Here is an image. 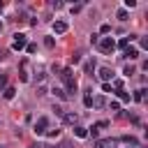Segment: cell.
Masks as SVG:
<instances>
[{
    "label": "cell",
    "mask_w": 148,
    "mask_h": 148,
    "mask_svg": "<svg viewBox=\"0 0 148 148\" xmlns=\"http://www.w3.org/2000/svg\"><path fill=\"white\" fill-rule=\"evenodd\" d=\"M99 79H102L104 83H109V81L113 79V72H111L109 67H99Z\"/></svg>",
    "instance_id": "cell-5"
},
{
    "label": "cell",
    "mask_w": 148,
    "mask_h": 148,
    "mask_svg": "<svg viewBox=\"0 0 148 148\" xmlns=\"http://www.w3.org/2000/svg\"><path fill=\"white\" fill-rule=\"evenodd\" d=\"M97 46H99V51H102V53H113L116 42H113L111 37H104V39H97Z\"/></svg>",
    "instance_id": "cell-1"
},
{
    "label": "cell",
    "mask_w": 148,
    "mask_h": 148,
    "mask_svg": "<svg viewBox=\"0 0 148 148\" xmlns=\"http://www.w3.org/2000/svg\"><path fill=\"white\" fill-rule=\"evenodd\" d=\"M113 88H118V90H123V81H120V79H113Z\"/></svg>",
    "instance_id": "cell-26"
},
{
    "label": "cell",
    "mask_w": 148,
    "mask_h": 148,
    "mask_svg": "<svg viewBox=\"0 0 148 148\" xmlns=\"http://www.w3.org/2000/svg\"><path fill=\"white\" fill-rule=\"evenodd\" d=\"M99 30H102V32H104V35H106V32H109V30H111V25H109V23H104V25H102V28H99Z\"/></svg>",
    "instance_id": "cell-29"
},
{
    "label": "cell",
    "mask_w": 148,
    "mask_h": 148,
    "mask_svg": "<svg viewBox=\"0 0 148 148\" xmlns=\"http://www.w3.org/2000/svg\"><path fill=\"white\" fill-rule=\"evenodd\" d=\"M125 58L136 60V58H139V49H136V46H127V49H125Z\"/></svg>",
    "instance_id": "cell-8"
},
{
    "label": "cell",
    "mask_w": 148,
    "mask_h": 148,
    "mask_svg": "<svg viewBox=\"0 0 148 148\" xmlns=\"http://www.w3.org/2000/svg\"><path fill=\"white\" fill-rule=\"evenodd\" d=\"M49 130V118L46 116H42V118H37V123H35V127H32V132L35 134H44Z\"/></svg>",
    "instance_id": "cell-3"
},
{
    "label": "cell",
    "mask_w": 148,
    "mask_h": 148,
    "mask_svg": "<svg viewBox=\"0 0 148 148\" xmlns=\"http://www.w3.org/2000/svg\"><path fill=\"white\" fill-rule=\"evenodd\" d=\"M62 120H65L67 125H74V123L79 120V116H76V113H62Z\"/></svg>",
    "instance_id": "cell-11"
},
{
    "label": "cell",
    "mask_w": 148,
    "mask_h": 148,
    "mask_svg": "<svg viewBox=\"0 0 148 148\" xmlns=\"http://www.w3.org/2000/svg\"><path fill=\"white\" fill-rule=\"evenodd\" d=\"M116 16H118L120 21H127V9H118V12H116Z\"/></svg>",
    "instance_id": "cell-21"
},
{
    "label": "cell",
    "mask_w": 148,
    "mask_h": 148,
    "mask_svg": "<svg viewBox=\"0 0 148 148\" xmlns=\"http://www.w3.org/2000/svg\"><path fill=\"white\" fill-rule=\"evenodd\" d=\"M44 134H46L49 139H56V136H60V130H46Z\"/></svg>",
    "instance_id": "cell-20"
},
{
    "label": "cell",
    "mask_w": 148,
    "mask_h": 148,
    "mask_svg": "<svg viewBox=\"0 0 148 148\" xmlns=\"http://www.w3.org/2000/svg\"><path fill=\"white\" fill-rule=\"evenodd\" d=\"M116 143H125V146H139V141H136L134 136H127V134H123V136H120Z\"/></svg>",
    "instance_id": "cell-7"
},
{
    "label": "cell",
    "mask_w": 148,
    "mask_h": 148,
    "mask_svg": "<svg viewBox=\"0 0 148 148\" xmlns=\"http://www.w3.org/2000/svg\"><path fill=\"white\" fill-rule=\"evenodd\" d=\"M95 72V60H88L86 62V74H92Z\"/></svg>",
    "instance_id": "cell-17"
},
{
    "label": "cell",
    "mask_w": 148,
    "mask_h": 148,
    "mask_svg": "<svg viewBox=\"0 0 148 148\" xmlns=\"http://www.w3.org/2000/svg\"><path fill=\"white\" fill-rule=\"evenodd\" d=\"M113 146H116L113 139H97L95 141V148H113Z\"/></svg>",
    "instance_id": "cell-6"
},
{
    "label": "cell",
    "mask_w": 148,
    "mask_h": 148,
    "mask_svg": "<svg viewBox=\"0 0 148 148\" xmlns=\"http://www.w3.org/2000/svg\"><path fill=\"white\" fill-rule=\"evenodd\" d=\"M28 79H30V76H28V60H23V62H21V81L25 83Z\"/></svg>",
    "instance_id": "cell-9"
},
{
    "label": "cell",
    "mask_w": 148,
    "mask_h": 148,
    "mask_svg": "<svg viewBox=\"0 0 148 148\" xmlns=\"http://www.w3.org/2000/svg\"><path fill=\"white\" fill-rule=\"evenodd\" d=\"M83 104H86V106H92V95H90V90L83 95Z\"/></svg>",
    "instance_id": "cell-18"
},
{
    "label": "cell",
    "mask_w": 148,
    "mask_h": 148,
    "mask_svg": "<svg viewBox=\"0 0 148 148\" xmlns=\"http://www.w3.org/2000/svg\"><path fill=\"white\" fill-rule=\"evenodd\" d=\"M123 74H125V76H132V74H134V67H132V65H127V67L123 69Z\"/></svg>",
    "instance_id": "cell-24"
},
{
    "label": "cell",
    "mask_w": 148,
    "mask_h": 148,
    "mask_svg": "<svg viewBox=\"0 0 148 148\" xmlns=\"http://www.w3.org/2000/svg\"><path fill=\"white\" fill-rule=\"evenodd\" d=\"M5 58H7V56H5V51L0 49V60H5Z\"/></svg>",
    "instance_id": "cell-32"
},
{
    "label": "cell",
    "mask_w": 148,
    "mask_h": 148,
    "mask_svg": "<svg viewBox=\"0 0 148 148\" xmlns=\"http://www.w3.org/2000/svg\"><path fill=\"white\" fill-rule=\"evenodd\" d=\"M81 7H83V5H81V2H79V5H72V14H76V12H79V9H81Z\"/></svg>",
    "instance_id": "cell-28"
},
{
    "label": "cell",
    "mask_w": 148,
    "mask_h": 148,
    "mask_svg": "<svg viewBox=\"0 0 148 148\" xmlns=\"http://www.w3.org/2000/svg\"><path fill=\"white\" fill-rule=\"evenodd\" d=\"M44 44H46V46H53L56 42H53V37H46V39H44Z\"/></svg>",
    "instance_id": "cell-30"
},
{
    "label": "cell",
    "mask_w": 148,
    "mask_h": 148,
    "mask_svg": "<svg viewBox=\"0 0 148 148\" xmlns=\"http://www.w3.org/2000/svg\"><path fill=\"white\" fill-rule=\"evenodd\" d=\"M28 148H42V146H28Z\"/></svg>",
    "instance_id": "cell-34"
},
{
    "label": "cell",
    "mask_w": 148,
    "mask_h": 148,
    "mask_svg": "<svg viewBox=\"0 0 148 148\" xmlns=\"http://www.w3.org/2000/svg\"><path fill=\"white\" fill-rule=\"evenodd\" d=\"M2 9H5V5H2V2H0V14H2Z\"/></svg>",
    "instance_id": "cell-33"
},
{
    "label": "cell",
    "mask_w": 148,
    "mask_h": 148,
    "mask_svg": "<svg viewBox=\"0 0 148 148\" xmlns=\"http://www.w3.org/2000/svg\"><path fill=\"white\" fill-rule=\"evenodd\" d=\"M0 32H2V21H0Z\"/></svg>",
    "instance_id": "cell-35"
},
{
    "label": "cell",
    "mask_w": 148,
    "mask_h": 148,
    "mask_svg": "<svg viewBox=\"0 0 148 148\" xmlns=\"http://www.w3.org/2000/svg\"><path fill=\"white\" fill-rule=\"evenodd\" d=\"M74 134H76L79 139H86V136H88V130L81 127V125H76V127H74Z\"/></svg>",
    "instance_id": "cell-12"
},
{
    "label": "cell",
    "mask_w": 148,
    "mask_h": 148,
    "mask_svg": "<svg viewBox=\"0 0 148 148\" xmlns=\"http://www.w3.org/2000/svg\"><path fill=\"white\" fill-rule=\"evenodd\" d=\"M7 86V74H0V90Z\"/></svg>",
    "instance_id": "cell-25"
},
{
    "label": "cell",
    "mask_w": 148,
    "mask_h": 148,
    "mask_svg": "<svg viewBox=\"0 0 148 148\" xmlns=\"http://www.w3.org/2000/svg\"><path fill=\"white\" fill-rule=\"evenodd\" d=\"M25 46H28L25 35H23V32H16V35H14V42H12V49H14V51H21V49H25Z\"/></svg>",
    "instance_id": "cell-2"
},
{
    "label": "cell",
    "mask_w": 148,
    "mask_h": 148,
    "mask_svg": "<svg viewBox=\"0 0 148 148\" xmlns=\"http://www.w3.org/2000/svg\"><path fill=\"white\" fill-rule=\"evenodd\" d=\"M51 92H53L56 97H60V99H67V95H65V90H62V88H53Z\"/></svg>",
    "instance_id": "cell-15"
},
{
    "label": "cell",
    "mask_w": 148,
    "mask_h": 148,
    "mask_svg": "<svg viewBox=\"0 0 148 148\" xmlns=\"http://www.w3.org/2000/svg\"><path fill=\"white\" fill-rule=\"evenodd\" d=\"M134 99H136V102H143V99H146V88H139V90L134 92Z\"/></svg>",
    "instance_id": "cell-14"
},
{
    "label": "cell",
    "mask_w": 148,
    "mask_h": 148,
    "mask_svg": "<svg viewBox=\"0 0 148 148\" xmlns=\"http://www.w3.org/2000/svg\"><path fill=\"white\" fill-rule=\"evenodd\" d=\"M76 90H79V86H76V81H74V79H72V81H67V92H65V95L69 97V95H74Z\"/></svg>",
    "instance_id": "cell-10"
},
{
    "label": "cell",
    "mask_w": 148,
    "mask_h": 148,
    "mask_svg": "<svg viewBox=\"0 0 148 148\" xmlns=\"http://www.w3.org/2000/svg\"><path fill=\"white\" fill-rule=\"evenodd\" d=\"M118 97H120L123 102H130V92H125V90H118Z\"/></svg>",
    "instance_id": "cell-23"
},
{
    "label": "cell",
    "mask_w": 148,
    "mask_h": 148,
    "mask_svg": "<svg viewBox=\"0 0 148 148\" xmlns=\"http://www.w3.org/2000/svg\"><path fill=\"white\" fill-rule=\"evenodd\" d=\"M60 79L67 83V81H72V69H60Z\"/></svg>",
    "instance_id": "cell-13"
},
{
    "label": "cell",
    "mask_w": 148,
    "mask_h": 148,
    "mask_svg": "<svg viewBox=\"0 0 148 148\" xmlns=\"http://www.w3.org/2000/svg\"><path fill=\"white\" fill-rule=\"evenodd\" d=\"M86 130H88V136H92V139H95V136H97V132H99V127H97V125H92V127H86Z\"/></svg>",
    "instance_id": "cell-19"
},
{
    "label": "cell",
    "mask_w": 148,
    "mask_h": 148,
    "mask_svg": "<svg viewBox=\"0 0 148 148\" xmlns=\"http://www.w3.org/2000/svg\"><path fill=\"white\" fill-rule=\"evenodd\" d=\"M67 21H53V32L56 35H62V32H67Z\"/></svg>",
    "instance_id": "cell-4"
},
{
    "label": "cell",
    "mask_w": 148,
    "mask_h": 148,
    "mask_svg": "<svg viewBox=\"0 0 148 148\" xmlns=\"http://www.w3.org/2000/svg\"><path fill=\"white\" fill-rule=\"evenodd\" d=\"M104 104H106V99H104V97H95V99H92V106H97V109H102Z\"/></svg>",
    "instance_id": "cell-16"
},
{
    "label": "cell",
    "mask_w": 148,
    "mask_h": 148,
    "mask_svg": "<svg viewBox=\"0 0 148 148\" xmlns=\"http://www.w3.org/2000/svg\"><path fill=\"white\" fill-rule=\"evenodd\" d=\"M14 92H16L14 88H5V99H12V97H14Z\"/></svg>",
    "instance_id": "cell-22"
},
{
    "label": "cell",
    "mask_w": 148,
    "mask_h": 148,
    "mask_svg": "<svg viewBox=\"0 0 148 148\" xmlns=\"http://www.w3.org/2000/svg\"><path fill=\"white\" fill-rule=\"evenodd\" d=\"M134 5H136V2H134V0H125V7H127V9H132V7H134Z\"/></svg>",
    "instance_id": "cell-27"
},
{
    "label": "cell",
    "mask_w": 148,
    "mask_h": 148,
    "mask_svg": "<svg viewBox=\"0 0 148 148\" xmlns=\"http://www.w3.org/2000/svg\"><path fill=\"white\" fill-rule=\"evenodd\" d=\"M25 49H28V53H35V51H37V46H35V44H28Z\"/></svg>",
    "instance_id": "cell-31"
}]
</instances>
